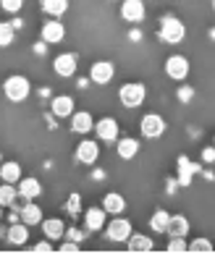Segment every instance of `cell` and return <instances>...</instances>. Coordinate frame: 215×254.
<instances>
[{
    "mask_svg": "<svg viewBox=\"0 0 215 254\" xmlns=\"http://www.w3.org/2000/svg\"><path fill=\"white\" fill-rule=\"evenodd\" d=\"M58 252H61V254H76V252H79V241H71V239L63 241L61 247H58Z\"/></svg>",
    "mask_w": 215,
    "mask_h": 254,
    "instance_id": "cell-34",
    "label": "cell"
},
{
    "mask_svg": "<svg viewBox=\"0 0 215 254\" xmlns=\"http://www.w3.org/2000/svg\"><path fill=\"white\" fill-rule=\"evenodd\" d=\"M139 144L134 136H118V142H116V152H118V157L121 160H132V157H137L139 155Z\"/></svg>",
    "mask_w": 215,
    "mask_h": 254,
    "instance_id": "cell-13",
    "label": "cell"
},
{
    "mask_svg": "<svg viewBox=\"0 0 215 254\" xmlns=\"http://www.w3.org/2000/svg\"><path fill=\"white\" fill-rule=\"evenodd\" d=\"M165 73L173 81H184L189 76V61H186L184 55H171V58L165 61Z\"/></svg>",
    "mask_w": 215,
    "mask_h": 254,
    "instance_id": "cell-9",
    "label": "cell"
},
{
    "mask_svg": "<svg viewBox=\"0 0 215 254\" xmlns=\"http://www.w3.org/2000/svg\"><path fill=\"white\" fill-rule=\"evenodd\" d=\"M116 76V65L110 63V61H97V63H92V68H89V79L97 84V87H105V84H110Z\"/></svg>",
    "mask_w": 215,
    "mask_h": 254,
    "instance_id": "cell-7",
    "label": "cell"
},
{
    "mask_svg": "<svg viewBox=\"0 0 215 254\" xmlns=\"http://www.w3.org/2000/svg\"><path fill=\"white\" fill-rule=\"evenodd\" d=\"M186 233H189V220H186V215H171L168 236H186Z\"/></svg>",
    "mask_w": 215,
    "mask_h": 254,
    "instance_id": "cell-25",
    "label": "cell"
},
{
    "mask_svg": "<svg viewBox=\"0 0 215 254\" xmlns=\"http://www.w3.org/2000/svg\"><path fill=\"white\" fill-rule=\"evenodd\" d=\"M76 68H79V61H76V55H73V53H61V55H55L53 71L58 73V76L69 79V76H73V73H76Z\"/></svg>",
    "mask_w": 215,
    "mask_h": 254,
    "instance_id": "cell-8",
    "label": "cell"
},
{
    "mask_svg": "<svg viewBox=\"0 0 215 254\" xmlns=\"http://www.w3.org/2000/svg\"><path fill=\"white\" fill-rule=\"evenodd\" d=\"M21 5H24V0H0V8L8 11V13H18Z\"/></svg>",
    "mask_w": 215,
    "mask_h": 254,
    "instance_id": "cell-32",
    "label": "cell"
},
{
    "mask_svg": "<svg viewBox=\"0 0 215 254\" xmlns=\"http://www.w3.org/2000/svg\"><path fill=\"white\" fill-rule=\"evenodd\" d=\"M171 254H184V252H189V244H186V236H171V241H168V247H165Z\"/></svg>",
    "mask_w": 215,
    "mask_h": 254,
    "instance_id": "cell-31",
    "label": "cell"
},
{
    "mask_svg": "<svg viewBox=\"0 0 215 254\" xmlns=\"http://www.w3.org/2000/svg\"><path fill=\"white\" fill-rule=\"evenodd\" d=\"M126 247H129V252H134V254H144V252H152V239L142 236V233H132L129 241H126Z\"/></svg>",
    "mask_w": 215,
    "mask_h": 254,
    "instance_id": "cell-22",
    "label": "cell"
},
{
    "mask_svg": "<svg viewBox=\"0 0 215 254\" xmlns=\"http://www.w3.org/2000/svg\"><path fill=\"white\" fill-rule=\"evenodd\" d=\"M189 252H194V254H210V252H215V247H213L210 239H194V241H189Z\"/></svg>",
    "mask_w": 215,
    "mask_h": 254,
    "instance_id": "cell-30",
    "label": "cell"
},
{
    "mask_svg": "<svg viewBox=\"0 0 215 254\" xmlns=\"http://www.w3.org/2000/svg\"><path fill=\"white\" fill-rule=\"evenodd\" d=\"M63 37H66V26H63L61 21H45L42 24V42L45 45H61Z\"/></svg>",
    "mask_w": 215,
    "mask_h": 254,
    "instance_id": "cell-12",
    "label": "cell"
},
{
    "mask_svg": "<svg viewBox=\"0 0 215 254\" xmlns=\"http://www.w3.org/2000/svg\"><path fill=\"white\" fill-rule=\"evenodd\" d=\"M118 121L116 118H100L95 124V134L100 142H118Z\"/></svg>",
    "mask_w": 215,
    "mask_h": 254,
    "instance_id": "cell-11",
    "label": "cell"
},
{
    "mask_svg": "<svg viewBox=\"0 0 215 254\" xmlns=\"http://www.w3.org/2000/svg\"><path fill=\"white\" fill-rule=\"evenodd\" d=\"M132 223H129L126 218H121V215H113V220L108 223V231H105V236L110 241H116V244H126L129 236H132Z\"/></svg>",
    "mask_w": 215,
    "mask_h": 254,
    "instance_id": "cell-4",
    "label": "cell"
},
{
    "mask_svg": "<svg viewBox=\"0 0 215 254\" xmlns=\"http://www.w3.org/2000/svg\"><path fill=\"white\" fill-rule=\"evenodd\" d=\"M42 233H45V239H50V241H61V239H66V225H63L61 218H50V220H42Z\"/></svg>",
    "mask_w": 215,
    "mask_h": 254,
    "instance_id": "cell-14",
    "label": "cell"
},
{
    "mask_svg": "<svg viewBox=\"0 0 215 254\" xmlns=\"http://www.w3.org/2000/svg\"><path fill=\"white\" fill-rule=\"evenodd\" d=\"M16 40V26L11 21H0V48H8Z\"/></svg>",
    "mask_w": 215,
    "mask_h": 254,
    "instance_id": "cell-28",
    "label": "cell"
},
{
    "mask_svg": "<svg viewBox=\"0 0 215 254\" xmlns=\"http://www.w3.org/2000/svg\"><path fill=\"white\" fill-rule=\"evenodd\" d=\"M66 210H69L71 215H76V212L81 210V196H79V194H71V196H69V202H66Z\"/></svg>",
    "mask_w": 215,
    "mask_h": 254,
    "instance_id": "cell-33",
    "label": "cell"
},
{
    "mask_svg": "<svg viewBox=\"0 0 215 254\" xmlns=\"http://www.w3.org/2000/svg\"><path fill=\"white\" fill-rule=\"evenodd\" d=\"M81 236H84L81 231H76V228H66V239H71V241H81Z\"/></svg>",
    "mask_w": 215,
    "mask_h": 254,
    "instance_id": "cell-38",
    "label": "cell"
},
{
    "mask_svg": "<svg viewBox=\"0 0 215 254\" xmlns=\"http://www.w3.org/2000/svg\"><path fill=\"white\" fill-rule=\"evenodd\" d=\"M42 11L53 18H58L69 11V0H42Z\"/></svg>",
    "mask_w": 215,
    "mask_h": 254,
    "instance_id": "cell-27",
    "label": "cell"
},
{
    "mask_svg": "<svg viewBox=\"0 0 215 254\" xmlns=\"http://www.w3.org/2000/svg\"><path fill=\"white\" fill-rule=\"evenodd\" d=\"M139 128H142V136L157 139V136L165 134V118L157 116V113H147V116L142 118V124H139Z\"/></svg>",
    "mask_w": 215,
    "mask_h": 254,
    "instance_id": "cell-6",
    "label": "cell"
},
{
    "mask_svg": "<svg viewBox=\"0 0 215 254\" xmlns=\"http://www.w3.org/2000/svg\"><path fill=\"white\" fill-rule=\"evenodd\" d=\"M0 178H3L5 184H18V181H21V165L13 163V160L0 163Z\"/></svg>",
    "mask_w": 215,
    "mask_h": 254,
    "instance_id": "cell-23",
    "label": "cell"
},
{
    "mask_svg": "<svg viewBox=\"0 0 215 254\" xmlns=\"http://www.w3.org/2000/svg\"><path fill=\"white\" fill-rule=\"evenodd\" d=\"M102 207H105V212H110V215H124V210H126V199H124L121 194L110 191V194L102 196Z\"/></svg>",
    "mask_w": 215,
    "mask_h": 254,
    "instance_id": "cell-21",
    "label": "cell"
},
{
    "mask_svg": "<svg viewBox=\"0 0 215 254\" xmlns=\"http://www.w3.org/2000/svg\"><path fill=\"white\" fill-rule=\"evenodd\" d=\"M0 207H3V204H0Z\"/></svg>",
    "mask_w": 215,
    "mask_h": 254,
    "instance_id": "cell-42",
    "label": "cell"
},
{
    "mask_svg": "<svg viewBox=\"0 0 215 254\" xmlns=\"http://www.w3.org/2000/svg\"><path fill=\"white\" fill-rule=\"evenodd\" d=\"M32 252H37V254H48V252H53V241L45 239V241H40V244H34Z\"/></svg>",
    "mask_w": 215,
    "mask_h": 254,
    "instance_id": "cell-35",
    "label": "cell"
},
{
    "mask_svg": "<svg viewBox=\"0 0 215 254\" xmlns=\"http://www.w3.org/2000/svg\"><path fill=\"white\" fill-rule=\"evenodd\" d=\"M147 16V8H144V0H124L121 3V18L129 24H142Z\"/></svg>",
    "mask_w": 215,
    "mask_h": 254,
    "instance_id": "cell-5",
    "label": "cell"
},
{
    "mask_svg": "<svg viewBox=\"0 0 215 254\" xmlns=\"http://www.w3.org/2000/svg\"><path fill=\"white\" fill-rule=\"evenodd\" d=\"M5 239H8V244H13V247H24V244L29 241V225H26L24 220L13 223L11 228H8V233H5Z\"/></svg>",
    "mask_w": 215,
    "mask_h": 254,
    "instance_id": "cell-18",
    "label": "cell"
},
{
    "mask_svg": "<svg viewBox=\"0 0 215 254\" xmlns=\"http://www.w3.org/2000/svg\"><path fill=\"white\" fill-rule=\"evenodd\" d=\"M200 165L192 163L189 157H179V184L181 186H189L192 184V173H197Z\"/></svg>",
    "mask_w": 215,
    "mask_h": 254,
    "instance_id": "cell-24",
    "label": "cell"
},
{
    "mask_svg": "<svg viewBox=\"0 0 215 254\" xmlns=\"http://www.w3.org/2000/svg\"><path fill=\"white\" fill-rule=\"evenodd\" d=\"M157 37H160V42H165V45H179V42H184V37H186V26H184L181 18L165 16L160 21Z\"/></svg>",
    "mask_w": 215,
    "mask_h": 254,
    "instance_id": "cell-2",
    "label": "cell"
},
{
    "mask_svg": "<svg viewBox=\"0 0 215 254\" xmlns=\"http://www.w3.org/2000/svg\"><path fill=\"white\" fill-rule=\"evenodd\" d=\"M105 207H89L87 215H84V228L87 231H100L105 228Z\"/></svg>",
    "mask_w": 215,
    "mask_h": 254,
    "instance_id": "cell-16",
    "label": "cell"
},
{
    "mask_svg": "<svg viewBox=\"0 0 215 254\" xmlns=\"http://www.w3.org/2000/svg\"><path fill=\"white\" fill-rule=\"evenodd\" d=\"M16 196H18V189H13V184L3 181V186H0V204H3V207H13Z\"/></svg>",
    "mask_w": 215,
    "mask_h": 254,
    "instance_id": "cell-29",
    "label": "cell"
},
{
    "mask_svg": "<svg viewBox=\"0 0 215 254\" xmlns=\"http://www.w3.org/2000/svg\"><path fill=\"white\" fill-rule=\"evenodd\" d=\"M176 95H179L181 102H189V100L194 97V89H192V87H179V92H176Z\"/></svg>",
    "mask_w": 215,
    "mask_h": 254,
    "instance_id": "cell-36",
    "label": "cell"
},
{
    "mask_svg": "<svg viewBox=\"0 0 215 254\" xmlns=\"http://www.w3.org/2000/svg\"><path fill=\"white\" fill-rule=\"evenodd\" d=\"M118 100H121V105L129 108V110L142 108L144 100H147V87L142 81H129V84H124V87L118 89Z\"/></svg>",
    "mask_w": 215,
    "mask_h": 254,
    "instance_id": "cell-1",
    "label": "cell"
},
{
    "mask_svg": "<svg viewBox=\"0 0 215 254\" xmlns=\"http://www.w3.org/2000/svg\"><path fill=\"white\" fill-rule=\"evenodd\" d=\"M210 37H213V40H215V29H213V32H210Z\"/></svg>",
    "mask_w": 215,
    "mask_h": 254,
    "instance_id": "cell-39",
    "label": "cell"
},
{
    "mask_svg": "<svg viewBox=\"0 0 215 254\" xmlns=\"http://www.w3.org/2000/svg\"><path fill=\"white\" fill-rule=\"evenodd\" d=\"M213 8H215V0H213Z\"/></svg>",
    "mask_w": 215,
    "mask_h": 254,
    "instance_id": "cell-41",
    "label": "cell"
},
{
    "mask_svg": "<svg viewBox=\"0 0 215 254\" xmlns=\"http://www.w3.org/2000/svg\"><path fill=\"white\" fill-rule=\"evenodd\" d=\"M50 110H53V116H58V118H71L73 116V97H69V95L53 97Z\"/></svg>",
    "mask_w": 215,
    "mask_h": 254,
    "instance_id": "cell-17",
    "label": "cell"
},
{
    "mask_svg": "<svg viewBox=\"0 0 215 254\" xmlns=\"http://www.w3.org/2000/svg\"><path fill=\"white\" fill-rule=\"evenodd\" d=\"M202 163H215V147H205L202 149Z\"/></svg>",
    "mask_w": 215,
    "mask_h": 254,
    "instance_id": "cell-37",
    "label": "cell"
},
{
    "mask_svg": "<svg viewBox=\"0 0 215 254\" xmlns=\"http://www.w3.org/2000/svg\"><path fill=\"white\" fill-rule=\"evenodd\" d=\"M168 223H171V212L155 210V215L149 218V231H155V233H168Z\"/></svg>",
    "mask_w": 215,
    "mask_h": 254,
    "instance_id": "cell-26",
    "label": "cell"
},
{
    "mask_svg": "<svg viewBox=\"0 0 215 254\" xmlns=\"http://www.w3.org/2000/svg\"><path fill=\"white\" fill-rule=\"evenodd\" d=\"M0 163H3V155H0Z\"/></svg>",
    "mask_w": 215,
    "mask_h": 254,
    "instance_id": "cell-40",
    "label": "cell"
},
{
    "mask_svg": "<svg viewBox=\"0 0 215 254\" xmlns=\"http://www.w3.org/2000/svg\"><path fill=\"white\" fill-rule=\"evenodd\" d=\"M40 194H42V186L37 178H21V181H18V196H21L24 202L37 199Z\"/></svg>",
    "mask_w": 215,
    "mask_h": 254,
    "instance_id": "cell-19",
    "label": "cell"
},
{
    "mask_svg": "<svg viewBox=\"0 0 215 254\" xmlns=\"http://www.w3.org/2000/svg\"><path fill=\"white\" fill-rule=\"evenodd\" d=\"M3 92L11 102H24L32 92V84H29L26 76H21V73H13V76H8L3 81Z\"/></svg>",
    "mask_w": 215,
    "mask_h": 254,
    "instance_id": "cell-3",
    "label": "cell"
},
{
    "mask_svg": "<svg viewBox=\"0 0 215 254\" xmlns=\"http://www.w3.org/2000/svg\"><path fill=\"white\" fill-rule=\"evenodd\" d=\"M92 128H95V118H92L87 110H79L71 116V131L73 134H89Z\"/></svg>",
    "mask_w": 215,
    "mask_h": 254,
    "instance_id": "cell-15",
    "label": "cell"
},
{
    "mask_svg": "<svg viewBox=\"0 0 215 254\" xmlns=\"http://www.w3.org/2000/svg\"><path fill=\"white\" fill-rule=\"evenodd\" d=\"M18 218H21V220L32 228V225H40V223H42V210L34 204V199H29V202H24L21 210H18Z\"/></svg>",
    "mask_w": 215,
    "mask_h": 254,
    "instance_id": "cell-20",
    "label": "cell"
},
{
    "mask_svg": "<svg viewBox=\"0 0 215 254\" xmlns=\"http://www.w3.org/2000/svg\"><path fill=\"white\" fill-rule=\"evenodd\" d=\"M100 157V144L95 139H84V142L76 147V163L81 165H95Z\"/></svg>",
    "mask_w": 215,
    "mask_h": 254,
    "instance_id": "cell-10",
    "label": "cell"
}]
</instances>
